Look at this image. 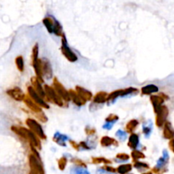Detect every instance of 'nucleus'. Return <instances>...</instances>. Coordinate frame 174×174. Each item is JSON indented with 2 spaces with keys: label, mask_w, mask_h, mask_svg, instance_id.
<instances>
[{
  "label": "nucleus",
  "mask_w": 174,
  "mask_h": 174,
  "mask_svg": "<svg viewBox=\"0 0 174 174\" xmlns=\"http://www.w3.org/2000/svg\"><path fill=\"white\" fill-rule=\"evenodd\" d=\"M30 147H31L32 153L29 155L28 160H29V166L31 167V170L35 172L37 174H44L45 172H44V166L42 163L39 154L37 151V149L34 146L31 145Z\"/></svg>",
  "instance_id": "nucleus-1"
},
{
  "label": "nucleus",
  "mask_w": 174,
  "mask_h": 174,
  "mask_svg": "<svg viewBox=\"0 0 174 174\" xmlns=\"http://www.w3.org/2000/svg\"><path fill=\"white\" fill-rule=\"evenodd\" d=\"M44 91H45V94H46V99L48 101L52 102L60 107L64 106V102L65 101L57 94V92L55 91L54 87H50L48 85H45L44 86Z\"/></svg>",
  "instance_id": "nucleus-2"
},
{
  "label": "nucleus",
  "mask_w": 174,
  "mask_h": 174,
  "mask_svg": "<svg viewBox=\"0 0 174 174\" xmlns=\"http://www.w3.org/2000/svg\"><path fill=\"white\" fill-rule=\"evenodd\" d=\"M60 51L62 55L65 56L66 60L70 62H76L78 60L77 55L72 50V48L69 47V44L67 43L66 37L64 34L61 37V47H60Z\"/></svg>",
  "instance_id": "nucleus-3"
},
{
  "label": "nucleus",
  "mask_w": 174,
  "mask_h": 174,
  "mask_svg": "<svg viewBox=\"0 0 174 174\" xmlns=\"http://www.w3.org/2000/svg\"><path fill=\"white\" fill-rule=\"evenodd\" d=\"M25 124L30 130L34 133L40 139H46V135L44 133L43 127L36 120L33 119V118H28L25 121Z\"/></svg>",
  "instance_id": "nucleus-4"
},
{
  "label": "nucleus",
  "mask_w": 174,
  "mask_h": 174,
  "mask_svg": "<svg viewBox=\"0 0 174 174\" xmlns=\"http://www.w3.org/2000/svg\"><path fill=\"white\" fill-rule=\"evenodd\" d=\"M53 87L55 88V91L57 92V94L61 97L62 99H63L64 101L65 102L71 101V97H70L69 91H67L65 89V87L60 83V82L56 77H55L54 80H53Z\"/></svg>",
  "instance_id": "nucleus-5"
},
{
  "label": "nucleus",
  "mask_w": 174,
  "mask_h": 174,
  "mask_svg": "<svg viewBox=\"0 0 174 174\" xmlns=\"http://www.w3.org/2000/svg\"><path fill=\"white\" fill-rule=\"evenodd\" d=\"M168 160H169V155L167 150L165 149L162 152V156L157 160L156 167L153 168V172L157 174L163 173L166 171V166L168 163Z\"/></svg>",
  "instance_id": "nucleus-6"
},
{
  "label": "nucleus",
  "mask_w": 174,
  "mask_h": 174,
  "mask_svg": "<svg viewBox=\"0 0 174 174\" xmlns=\"http://www.w3.org/2000/svg\"><path fill=\"white\" fill-rule=\"evenodd\" d=\"M27 94H28V96L30 97V99H33V101L39 105L40 107L45 108V109H48L49 108V105H48L47 102L45 101V99H44L42 97H40L38 94L33 88V86H29V87H27Z\"/></svg>",
  "instance_id": "nucleus-7"
},
{
  "label": "nucleus",
  "mask_w": 174,
  "mask_h": 174,
  "mask_svg": "<svg viewBox=\"0 0 174 174\" xmlns=\"http://www.w3.org/2000/svg\"><path fill=\"white\" fill-rule=\"evenodd\" d=\"M169 114V110L166 105H162L161 109L159 112L156 115V125L158 127H164L165 123L167 122V116Z\"/></svg>",
  "instance_id": "nucleus-8"
},
{
  "label": "nucleus",
  "mask_w": 174,
  "mask_h": 174,
  "mask_svg": "<svg viewBox=\"0 0 174 174\" xmlns=\"http://www.w3.org/2000/svg\"><path fill=\"white\" fill-rule=\"evenodd\" d=\"M41 65H42V71L44 79H51L53 77V68L49 60L47 59L41 60Z\"/></svg>",
  "instance_id": "nucleus-9"
},
{
  "label": "nucleus",
  "mask_w": 174,
  "mask_h": 174,
  "mask_svg": "<svg viewBox=\"0 0 174 174\" xmlns=\"http://www.w3.org/2000/svg\"><path fill=\"white\" fill-rule=\"evenodd\" d=\"M7 95L9 96H10L11 98L13 99H15L16 101H24V99H25V94L23 93V91L18 87H13V88H10V89H8L6 91Z\"/></svg>",
  "instance_id": "nucleus-10"
},
{
  "label": "nucleus",
  "mask_w": 174,
  "mask_h": 174,
  "mask_svg": "<svg viewBox=\"0 0 174 174\" xmlns=\"http://www.w3.org/2000/svg\"><path fill=\"white\" fill-rule=\"evenodd\" d=\"M150 101H151V104L153 105L154 112L156 113V115L161 109L165 99L160 95H151L150 96Z\"/></svg>",
  "instance_id": "nucleus-11"
},
{
  "label": "nucleus",
  "mask_w": 174,
  "mask_h": 174,
  "mask_svg": "<svg viewBox=\"0 0 174 174\" xmlns=\"http://www.w3.org/2000/svg\"><path fill=\"white\" fill-rule=\"evenodd\" d=\"M31 83H32L33 87L35 89L37 93L38 94L40 97H42L44 99H46V94H45V91H44V87H43L42 83L38 81V79L37 78L36 76L32 77Z\"/></svg>",
  "instance_id": "nucleus-12"
},
{
  "label": "nucleus",
  "mask_w": 174,
  "mask_h": 174,
  "mask_svg": "<svg viewBox=\"0 0 174 174\" xmlns=\"http://www.w3.org/2000/svg\"><path fill=\"white\" fill-rule=\"evenodd\" d=\"M11 130L13 131L15 133L18 135L19 137H21L23 139H25V141L28 142V136H29V129L25 128L23 127H17V126H12Z\"/></svg>",
  "instance_id": "nucleus-13"
},
{
  "label": "nucleus",
  "mask_w": 174,
  "mask_h": 174,
  "mask_svg": "<svg viewBox=\"0 0 174 174\" xmlns=\"http://www.w3.org/2000/svg\"><path fill=\"white\" fill-rule=\"evenodd\" d=\"M24 103H25V105H26L33 112L37 114V113H40L43 111V110H42V107H40L39 105L36 104L35 102L33 101V99H31L29 96H26V97H25V99H24Z\"/></svg>",
  "instance_id": "nucleus-14"
},
{
  "label": "nucleus",
  "mask_w": 174,
  "mask_h": 174,
  "mask_svg": "<svg viewBox=\"0 0 174 174\" xmlns=\"http://www.w3.org/2000/svg\"><path fill=\"white\" fill-rule=\"evenodd\" d=\"M69 94L70 97H71V100H72V101L73 102V104L76 105V106H83V105L86 104V101L81 98V96L76 93V90L71 89V90H69Z\"/></svg>",
  "instance_id": "nucleus-15"
},
{
  "label": "nucleus",
  "mask_w": 174,
  "mask_h": 174,
  "mask_svg": "<svg viewBox=\"0 0 174 174\" xmlns=\"http://www.w3.org/2000/svg\"><path fill=\"white\" fill-rule=\"evenodd\" d=\"M108 95H109L104 91L97 93L95 97L93 98V105H103L104 103L107 102Z\"/></svg>",
  "instance_id": "nucleus-16"
},
{
  "label": "nucleus",
  "mask_w": 174,
  "mask_h": 174,
  "mask_svg": "<svg viewBox=\"0 0 174 174\" xmlns=\"http://www.w3.org/2000/svg\"><path fill=\"white\" fill-rule=\"evenodd\" d=\"M76 93L81 96V98L83 99L85 101H89L92 99L94 98L93 97V94L91 93L90 91H88L86 88H84L83 87H80V86H76Z\"/></svg>",
  "instance_id": "nucleus-17"
},
{
  "label": "nucleus",
  "mask_w": 174,
  "mask_h": 174,
  "mask_svg": "<svg viewBox=\"0 0 174 174\" xmlns=\"http://www.w3.org/2000/svg\"><path fill=\"white\" fill-rule=\"evenodd\" d=\"M100 145H101L102 147L108 148V147H110V146L117 147L119 145V143L114 138H111V137H109V136H104L100 139Z\"/></svg>",
  "instance_id": "nucleus-18"
},
{
  "label": "nucleus",
  "mask_w": 174,
  "mask_h": 174,
  "mask_svg": "<svg viewBox=\"0 0 174 174\" xmlns=\"http://www.w3.org/2000/svg\"><path fill=\"white\" fill-rule=\"evenodd\" d=\"M163 137L166 139H172L174 138V129L170 122H167L165 123L163 127Z\"/></svg>",
  "instance_id": "nucleus-19"
},
{
  "label": "nucleus",
  "mask_w": 174,
  "mask_h": 174,
  "mask_svg": "<svg viewBox=\"0 0 174 174\" xmlns=\"http://www.w3.org/2000/svg\"><path fill=\"white\" fill-rule=\"evenodd\" d=\"M127 146L133 150L138 149L139 146V136L136 133H131V135L128 138V142H127Z\"/></svg>",
  "instance_id": "nucleus-20"
},
{
  "label": "nucleus",
  "mask_w": 174,
  "mask_h": 174,
  "mask_svg": "<svg viewBox=\"0 0 174 174\" xmlns=\"http://www.w3.org/2000/svg\"><path fill=\"white\" fill-rule=\"evenodd\" d=\"M53 140H54V142H55L57 145L63 146V147H65V146H66V143H65V142L67 141V140H71V139H70V138L67 135L62 134V133H59V132H56L55 135H54Z\"/></svg>",
  "instance_id": "nucleus-21"
},
{
  "label": "nucleus",
  "mask_w": 174,
  "mask_h": 174,
  "mask_svg": "<svg viewBox=\"0 0 174 174\" xmlns=\"http://www.w3.org/2000/svg\"><path fill=\"white\" fill-rule=\"evenodd\" d=\"M159 91V88L157 86L154 85V84H149V85H146L145 87L141 88L142 95H151L152 94H156Z\"/></svg>",
  "instance_id": "nucleus-22"
},
{
  "label": "nucleus",
  "mask_w": 174,
  "mask_h": 174,
  "mask_svg": "<svg viewBox=\"0 0 174 174\" xmlns=\"http://www.w3.org/2000/svg\"><path fill=\"white\" fill-rule=\"evenodd\" d=\"M55 19L51 17H45L43 21L44 25H45L46 29L50 34H54V27H55Z\"/></svg>",
  "instance_id": "nucleus-23"
},
{
  "label": "nucleus",
  "mask_w": 174,
  "mask_h": 174,
  "mask_svg": "<svg viewBox=\"0 0 174 174\" xmlns=\"http://www.w3.org/2000/svg\"><path fill=\"white\" fill-rule=\"evenodd\" d=\"M122 89H118L110 93L107 98V105H110L113 103H115L117 99L122 97Z\"/></svg>",
  "instance_id": "nucleus-24"
},
{
  "label": "nucleus",
  "mask_w": 174,
  "mask_h": 174,
  "mask_svg": "<svg viewBox=\"0 0 174 174\" xmlns=\"http://www.w3.org/2000/svg\"><path fill=\"white\" fill-rule=\"evenodd\" d=\"M138 124H139V122H138V120L133 119L129 121L126 125V132L129 133H133V132L137 129Z\"/></svg>",
  "instance_id": "nucleus-25"
},
{
  "label": "nucleus",
  "mask_w": 174,
  "mask_h": 174,
  "mask_svg": "<svg viewBox=\"0 0 174 174\" xmlns=\"http://www.w3.org/2000/svg\"><path fill=\"white\" fill-rule=\"evenodd\" d=\"M133 168L131 164H122L116 168V172L119 174H127L130 172Z\"/></svg>",
  "instance_id": "nucleus-26"
},
{
  "label": "nucleus",
  "mask_w": 174,
  "mask_h": 174,
  "mask_svg": "<svg viewBox=\"0 0 174 174\" xmlns=\"http://www.w3.org/2000/svg\"><path fill=\"white\" fill-rule=\"evenodd\" d=\"M138 93V89L135 88V87H127V88H125V89H122V98H123V97H128V96H130V95H136Z\"/></svg>",
  "instance_id": "nucleus-27"
},
{
  "label": "nucleus",
  "mask_w": 174,
  "mask_h": 174,
  "mask_svg": "<svg viewBox=\"0 0 174 174\" xmlns=\"http://www.w3.org/2000/svg\"><path fill=\"white\" fill-rule=\"evenodd\" d=\"M15 65H16L17 69L21 72H24V70H25V64H24V59H23L21 55H19V56H17L15 58Z\"/></svg>",
  "instance_id": "nucleus-28"
},
{
  "label": "nucleus",
  "mask_w": 174,
  "mask_h": 174,
  "mask_svg": "<svg viewBox=\"0 0 174 174\" xmlns=\"http://www.w3.org/2000/svg\"><path fill=\"white\" fill-rule=\"evenodd\" d=\"M131 156H132V158H133V160L134 161H137L138 160L145 159V154L142 152V151H140V150H138V149L133 150L132 153H131Z\"/></svg>",
  "instance_id": "nucleus-29"
},
{
  "label": "nucleus",
  "mask_w": 174,
  "mask_h": 174,
  "mask_svg": "<svg viewBox=\"0 0 174 174\" xmlns=\"http://www.w3.org/2000/svg\"><path fill=\"white\" fill-rule=\"evenodd\" d=\"M134 167L139 172H142V171H145L148 170L149 168V166L146 162H142V161H139V160H137V161H134Z\"/></svg>",
  "instance_id": "nucleus-30"
},
{
  "label": "nucleus",
  "mask_w": 174,
  "mask_h": 174,
  "mask_svg": "<svg viewBox=\"0 0 174 174\" xmlns=\"http://www.w3.org/2000/svg\"><path fill=\"white\" fill-rule=\"evenodd\" d=\"M130 158V156H128L126 153H119L117 154L115 158V161L116 162H118V163H121V162H125V161H127Z\"/></svg>",
  "instance_id": "nucleus-31"
},
{
  "label": "nucleus",
  "mask_w": 174,
  "mask_h": 174,
  "mask_svg": "<svg viewBox=\"0 0 174 174\" xmlns=\"http://www.w3.org/2000/svg\"><path fill=\"white\" fill-rule=\"evenodd\" d=\"M54 34L57 37H62L64 35L63 31H62V26L60 23L55 20V27H54Z\"/></svg>",
  "instance_id": "nucleus-32"
},
{
  "label": "nucleus",
  "mask_w": 174,
  "mask_h": 174,
  "mask_svg": "<svg viewBox=\"0 0 174 174\" xmlns=\"http://www.w3.org/2000/svg\"><path fill=\"white\" fill-rule=\"evenodd\" d=\"M38 53H39V48H38V44H36L33 48V55H32V61L33 64L36 63L39 59H38Z\"/></svg>",
  "instance_id": "nucleus-33"
},
{
  "label": "nucleus",
  "mask_w": 174,
  "mask_h": 174,
  "mask_svg": "<svg viewBox=\"0 0 174 174\" xmlns=\"http://www.w3.org/2000/svg\"><path fill=\"white\" fill-rule=\"evenodd\" d=\"M92 162L94 164H105V165H108V164L111 163V161L110 160L106 159L105 157H93L92 158Z\"/></svg>",
  "instance_id": "nucleus-34"
},
{
  "label": "nucleus",
  "mask_w": 174,
  "mask_h": 174,
  "mask_svg": "<svg viewBox=\"0 0 174 174\" xmlns=\"http://www.w3.org/2000/svg\"><path fill=\"white\" fill-rule=\"evenodd\" d=\"M118 120H119V116H117V115H116V114H110L109 116L105 118V122L114 125Z\"/></svg>",
  "instance_id": "nucleus-35"
},
{
  "label": "nucleus",
  "mask_w": 174,
  "mask_h": 174,
  "mask_svg": "<svg viewBox=\"0 0 174 174\" xmlns=\"http://www.w3.org/2000/svg\"><path fill=\"white\" fill-rule=\"evenodd\" d=\"M116 136L117 138H119L120 141H125L127 138V133L126 131L122 130V129H119V130L116 131Z\"/></svg>",
  "instance_id": "nucleus-36"
},
{
  "label": "nucleus",
  "mask_w": 174,
  "mask_h": 174,
  "mask_svg": "<svg viewBox=\"0 0 174 174\" xmlns=\"http://www.w3.org/2000/svg\"><path fill=\"white\" fill-rule=\"evenodd\" d=\"M143 133L145 135V137L146 138H149V135L151 133V132H152V124L150 123V125L149 126V124L148 125H146V124H144L143 125Z\"/></svg>",
  "instance_id": "nucleus-37"
},
{
  "label": "nucleus",
  "mask_w": 174,
  "mask_h": 174,
  "mask_svg": "<svg viewBox=\"0 0 174 174\" xmlns=\"http://www.w3.org/2000/svg\"><path fill=\"white\" fill-rule=\"evenodd\" d=\"M72 173L73 174H90L89 172L87 171V168H83V167H76L75 168H72Z\"/></svg>",
  "instance_id": "nucleus-38"
},
{
  "label": "nucleus",
  "mask_w": 174,
  "mask_h": 174,
  "mask_svg": "<svg viewBox=\"0 0 174 174\" xmlns=\"http://www.w3.org/2000/svg\"><path fill=\"white\" fill-rule=\"evenodd\" d=\"M66 165H67V158L65 156H62L61 158L58 160V167L60 170H65Z\"/></svg>",
  "instance_id": "nucleus-39"
},
{
  "label": "nucleus",
  "mask_w": 174,
  "mask_h": 174,
  "mask_svg": "<svg viewBox=\"0 0 174 174\" xmlns=\"http://www.w3.org/2000/svg\"><path fill=\"white\" fill-rule=\"evenodd\" d=\"M72 161L73 163L76 164V167H83V168H87V165L84 163L83 161L82 160L80 159H77V158H73L72 160Z\"/></svg>",
  "instance_id": "nucleus-40"
},
{
  "label": "nucleus",
  "mask_w": 174,
  "mask_h": 174,
  "mask_svg": "<svg viewBox=\"0 0 174 174\" xmlns=\"http://www.w3.org/2000/svg\"><path fill=\"white\" fill-rule=\"evenodd\" d=\"M85 133L87 136H94L96 133V129L94 128V127H86V128H85Z\"/></svg>",
  "instance_id": "nucleus-41"
},
{
  "label": "nucleus",
  "mask_w": 174,
  "mask_h": 174,
  "mask_svg": "<svg viewBox=\"0 0 174 174\" xmlns=\"http://www.w3.org/2000/svg\"><path fill=\"white\" fill-rule=\"evenodd\" d=\"M36 116H37V118L39 120L40 122H46L48 121L47 116H45V114H44V112H43V111L36 114Z\"/></svg>",
  "instance_id": "nucleus-42"
},
{
  "label": "nucleus",
  "mask_w": 174,
  "mask_h": 174,
  "mask_svg": "<svg viewBox=\"0 0 174 174\" xmlns=\"http://www.w3.org/2000/svg\"><path fill=\"white\" fill-rule=\"evenodd\" d=\"M105 168V170L107 172H110V173H116V168H114V167H110V166H108V165H106L104 167Z\"/></svg>",
  "instance_id": "nucleus-43"
},
{
  "label": "nucleus",
  "mask_w": 174,
  "mask_h": 174,
  "mask_svg": "<svg viewBox=\"0 0 174 174\" xmlns=\"http://www.w3.org/2000/svg\"><path fill=\"white\" fill-rule=\"evenodd\" d=\"M69 141H70L71 145H72V146L73 148L76 149V150H77V151H80V150H81L79 144H77V143H76L75 141H72V140H69Z\"/></svg>",
  "instance_id": "nucleus-44"
},
{
  "label": "nucleus",
  "mask_w": 174,
  "mask_h": 174,
  "mask_svg": "<svg viewBox=\"0 0 174 174\" xmlns=\"http://www.w3.org/2000/svg\"><path fill=\"white\" fill-rule=\"evenodd\" d=\"M112 127H113V124L106 123V122H105V123L103 125V128L105 129V130H110Z\"/></svg>",
  "instance_id": "nucleus-45"
},
{
  "label": "nucleus",
  "mask_w": 174,
  "mask_h": 174,
  "mask_svg": "<svg viewBox=\"0 0 174 174\" xmlns=\"http://www.w3.org/2000/svg\"><path fill=\"white\" fill-rule=\"evenodd\" d=\"M169 147H170L171 149L172 150V152L174 153V138L171 139L170 142H169Z\"/></svg>",
  "instance_id": "nucleus-46"
},
{
  "label": "nucleus",
  "mask_w": 174,
  "mask_h": 174,
  "mask_svg": "<svg viewBox=\"0 0 174 174\" xmlns=\"http://www.w3.org/2000/svg\"><path fill=\"white\" fill-rule=\"evenodd\" d=\"M29 174H37V172H33V171L31 170V172H29Z\"/></svg>",
  "instance_id": "nucleus-47"
},
{
  "label": "nucleus",
  "mask_w": 174,
  "mask_h": 174,
  "mask_svg": "<svg viewBox=\"0 0 174 174\" xmlns=\"http://www.w3.org/2000/svg\"><path fill=\"white\" fill-rule=\"evenodd\" d=\"M143 174H152V172H145V173Z\"/></svg>",
  "instance_id": "nucleus-48"
}]
</instances>
